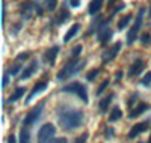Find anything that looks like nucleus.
Instances as JSON below:
<instances>
[{"label":"nucleus","mask_w":151,"mask_h":143,"mask_svg":"<svg viewBox=\"0 0 151 143\" xmlns=\"http://www.w3.org/2000/svg\"><path fill=\"white\" fill-rule=\"evenodd\" d=\"M58 119L65 129H76L83 124V112L77 109H59Z\"/></svg>","instance_id":"1"},{"label":"nucleus","mask_w":151,"mask_h":143,"mask_svg":"<svg viewBox=\"0 0 151 143\" xmlns=\"http://www.w3.org/2000/svg\"><path fill=\"white\" fill-rule=\"evenodd\" d=\"M85 65H86L85 60H76V59H73L71 62H68L65 66L58 72V80L64 82V80L70 79L71 75H76L77 72H80L85 68Z\"/></svg>","instance_id":"2"},{"label":"nucleus","mask_w":151,"mask_h":143,"mask_svg":"<svg viewBox=\"0 0 151 143\" xmlns=\"http://www.w3.org/2000/svg\"><path fill=\"white\" fill-rule=\"evenodd\" d=\"M60 92H68V94H76L85 104L88 102V99H89V97H88V90L85 87V84H82L80 82H73L70 84H67L65 87L60 89Z\"/></svg>","instance_id":"3"},{"label":"nucleus","mask_w":151,"mask_h":143,"mask_svg":"<svg viewBox=\"0 0 151 143\" xmlns=\"http://www.w3.org/2000/svg\"><path fill=\"white\" fill-rule=\"evenodd\" d=\"M144 14H145V8H141L139 12H137V15H136V21H134V24H133V27H132V29L129 30V33H127V44H129V45H132V44L136 41L137 33H139L141 26H142Z\"/></svg>","instance_id":"4"},{"label":"nucleus","mask_w":151,"mask_h":143,"mask_svg":"<svg viewBox=\"0 0 151 143\" xmlns=\"http://www.w3.org/2000/svg\"><path fill=\"white\" fill-rule=\"evenodd\" d=\"M109 21H110V18L103 21V23H100V26L97 27V38H98V42L101 45H106L110 41V38L113 36V32L109 27Z\"/></svg>","instance_id":"5"},{"label":"nucleus","mask_w":151,"mask_h":143,"mask_svg":"<svg viewBox=\"0 0 151 143\" xmlns=\"http://www.w3.org/2000/svg\"><path fill=\"white\" fill-rule=\"evenodd\" d=\"M44 106L45 104L44 102H40L36 107H33L32 109V112H29L27 113V116L24 118V127H32L33 124H36V121L41 118V114H42V110H44Z\"/></svg>","instance_id":"6"},{"label":"nucleus","mask_w":151,"mask_h":143,"mask_svg":"<svg viewBox=\"0 0 151 143\" xmlns=\"http://www.w3.org/2000/svg\"><path fill=\"white\" fill-rule=\"evenodd\" d=\"M56 134V128L53 124H45L40 128L38 131V140L40 142H52L53 140V136Z\"/></svg>","instance_id":"7"},{"label":"nucleus","mask_w":151,"mask_h":143,"mask_svg":"<svg viewBox=\"0 0 151 143\" xmlns=\"http://www.w3.org/2000/svg\"><path fill=\"white\" fill-rule=\"evenodd\" d=\"M121 47H122L121 42H115L109 50H106L104 53H103V56H101V57H103V62L107 63V62H110V60L115 59V57L118 56V53L121 51Z\"/></svg>","instance_id":"8"},{"label":"nucleus","mask_w":151,"mask_h":143,"mask_svg":"<svg viewBox=\"0 0 151 143\" xmlns=\"http://www.w3.org/2000/svg\"><path fill=\"white\" fill-rule=\"evenodd\" d=\"M47 86H48V82H45V80H42V82H38L35 86H33V89L30 90V94L27 95V99H26V104H29L38 94H41V92H44V90L47 89Z\"/></svg>","instance_id":"9"},{"label":"nucleus","mask_w":151,"mask_h":143,"mask_svg":"<svg viewBox=\"0 0 151 143\" xmlns=\"http://www.w3.org/2000/svg\"><path fill=\"white\" fill-rule=\"evenodd\" d=\"M148 128H150V122H148V121L136 124V125L130 129V133H129V139H134V137H137L139 134H142L144 131H147Z\"/></svg>","instance_id":"10"},{"label":"nucleus","mask_w":151,"mask_h":143,"mask_svg":"<svg viewBox=\"0 0 151 143\" xmlns=\"http://www.w3.org/2000/svg\"><path fill=\"white\" fill-rule=\"evenodd\" d=\"M144 68H145V62H144L142 59H136V60L133 62V65L130 66V69H129V75H130V77L139 75V74L144 71Z\"/></svg>","instance_id":"11"},{"label":"nucleus","mask_w":151,"mask_h":143,"mask_svg":"<svg viewBox=\"0 0 151 143\" xmlns=\"http://www.w3.org/2000/svg\"><path fill=\"white\" fill-rule=\"evenodd\" d=\"M38 66H40V65H38V60H33L30 65L27 68H24L23 71H21V75H20V80H27L29 77H32L33 75V72L38 69Z\"/></svg>","instance_id":"12"},{"label":"nucleus","mask_w":151,"mask_h":143,"mask_svg":"<svg viewBox=\"0 0 151 143\" xmlns=\"http://www.w3.org/2000/svg\"><path fill=\"white\" fill-rule=\"evenodd\" d=\"M33 11H35V2H24L21 5V14H23V18L24 20H29L33 14Z\"/></svg>","instance_id":"13"},{"label":"nucleus","mask_w":151,"mask_h":143,"mask_svg":"<svg viewBox=\"0 0 151 143\" xmlns=\"http://www.w3.org/2000/svg\"><path fill=\"white\" fill-rule=\"evenodd\" d=\"M58 53H59V47H58V45H55V47H52V48H50V50L47 51V53L44 54V59H45L50 65H55Z\"/></svg>","instance_id":"14"},{"label":"nucleus","mask_w":151,"mask_h":143,"mask_svg":"<svg viewBox=\"0 0 151 143\" xmlns=\"http://www.w3.org/2000/svg\"><path fill=\"white\" fill-rule=\"evenodd\" d=\"M148 109H150V106H148L147 102H141V104H139V106H137L136 109H133V110L130 112L129 118H130V119H134V118H137V116H141L144 112H147Z\"/></svg>","instance_id":"15"},{"label":"nucleus","mask_w":151,"mask_h":143,"mask_svg":"<svg viewBox=\"0 0 151 143\" xmlns=\"http://www.w3.org/2000/svg\"><path fill=\"white\" fill-rule=\"evenodd\" d=\"M113 94H110L109 97H106V98H103L101 101L98 102V110H100V113H106L107 112V109H109V106H110V102H112V99H113Z\"/></svg>","instance_id":"16"},{"label":"nucleus","mask_w":151,"mask_h":143,"mask_svg":"<svg viewBox=\"0 0 151 143\" xmlns=\"http://www.w3.org/2000/svg\"><path fill=\"white\" fill-rule=\"evenodd\" d=\"M103 8V0H92V2L89 3V8H88V11H89L91 15H97L100 11H101Z\"/></svg>","instance_id":"17"},{"label":"nucleus","mask_w":151,"mask_h":143,"mask_svg":"<svg viewBox=\"0 0 151 143\" xmlns=\"http://www.w3.org/2000/svg\"><path fill=\"white\" fill-rule=\"evenodd\" d=\"M79 29H80V24H77V23L73 24V27L67 32V35H65V38H64V42H70V41L73 39V38H74L76 35H77Z\"/></svg>","instance_id":"18"},{"label":"nucleus","mask_w":151,"mask_h":143,"mask_svg":"<svg viewBox=\"0 0 151 143\" xmlns=\"http://www.w3.org/2000/svg\"><path fill=\"white\" fill-rule=\"evenodd\" d=\"M24 92H26V89H24V87H17V89H15V92L9 97L8 102H15V101H18V99L24 95Z\"/></svg>","instance_id":"19"},{"label":"nucleus","mask_w":151,"mask_h":143,"mask_svg":"<svg viewBox=\"0 0 151 143\" xmlns=\"http://www.w3.org/2000/svg\"><path fill=\"white\" fill-rule=\"evenodd\" d=\"M68 18H70V12L64 8V9H62V11L59 12V17L55 20V24H64Z\"/></svg>","instance_id":"20"},{"label":"nucleus","mask_w":151,"mask_h":143,"mask_svg":"<svg viewBox=\"0 0 151 143\" xmlns=\"http://www.w3.org/2000/svg\"><path fill=\"white\" fill-rule=\"evenodd\" d=\"M121 116H122V112L118 109V107H115L112 112H110V114H109V122H115V121H119L121 119Z\"/></svg>","instance_id":"21"},{"label":"nucleus","mask_w":151,"mask_h":143,"mask_svg":"<svg viewBox=\"0 0 151 143\" xmlns=\"http://www.w3.org/2000/svg\"><path fill=\"white\" fill-rule=\"evenodd\" d=\"M132 21V15H125L124 18H121L119 21H118V29L119 30H122V29H125L129 26V23Z\"/></svg>","instance_id":"22"},{"label":"nucleus","mask_w":151,"mask_h":143,"mask_svg":"<svg viewBox=\"0 0 151 143\" xmlns=\"http://www.w3.org/2000/svg\"><path fill=\"white\" fill-rule=\"evenodd\" d=\"M44 3H45V9L48 12H53L56 9V5H58V0H44Z\"/></svg>","instance_id":"23"},{"label":"nucleus","mask_w":151,"mask_h":143,"mask_svg":"<svg viewBox=\"0 0 151 143\" xmlns=\"http://www.w3.org/2000/svg\"><path fill=\"white\" fill-rule=\"evenodd\" d=\"M30 137H29V131H27V127H23L21 133H20V142H29Z\"/></svg>","instance_id":"24"},{"label":"nucleus","mask_w":151,"mask_h":143,"mask_svg":"<svg viewBox=\"0 0 151 143\" xmlns=\"http://www.w3.org/2000/svg\"><path fill=\"white\" fill-rule=\"evenodd\" d=\"M82 50H83L82 45H76V47L71 50V57H73V59H77V57L80 56V53H82Z\"/></svg>","instance_id":"25"},{"label":"nucleus","mask_w":151,"mask_h":143,"mask_svg":"<svg viewBox=\"0 0 151 143\" xmlns=\"http://www.w3.org/2000/svg\"><path fill=\"white\" fill-rule=\"evenodd\" d=\"M107 86H109V80H104V82H103L101 84H100V87L97 89L95 95H97V97H100V95H101V94L104 92V90H106V87H107Z\"/></svg>","instance_id":"26"},{"label":"nucleus","mask_w":151,"mask_h":143,"mask_svg":"<svg viewBox=\"0 0 151 143\" xmlns=\"http://www.w3.org/2000/svg\"><path fill=\"white\" fill-rule=\"evenodd\" d=\"M98 72H100V68H95V69H92L89 74L86 75V79H88V82H94V79L98 75Z\"/></svg>","instance_id":"27"},{"label":"nucleus","mask_w":151,"mask_h":143,"mask_svg":"<svg viewBox=\"0 0 151 143\" xmlns=\"http://www.w3.org/2000/svg\"><path fill=\"white\" fill-rule=\"evenodd\" d=\"M20 69H21V65H20V63H15L14 66H11V68L8 69V74H9V75H11V74H12V75H15V74H18Z\"/></svg>","instance_id":"28"},{"label":"nucleus","mask_w":151,"mask_h":143,"mask_svg":"<svg viewBox=\"0 0 151 143\" xmlns=\"http://www.w3.org/2000/svg\"><path fill=\"white\" fill-rule=\"evenodd\" d=\"M141 84H144V86H151V71L145 74V77L141 80Z\"/></svg>","instance_id":"29"},{"label":"nucleus","mask_w":151,"mask_h":143,"mask_svg":"<svg viewBox=\"0 0 151 143\" xmlns=\"http://www.w3.org/2000/svg\"><path fill=\"white\" fill-rule=\"evenodd\" d=\"M141 42H142V44H150V42H151L150 35H148V33H144V35L141 36Z\"/></svg>","instance_id":"30"},{"label":"nucleus","mask_w":151,"mask_h":143,"mask_svg":"<svg viewBox=\"0 0 151 143\" xmlns=\"http://www.w3.org/2000/svg\"><path fill=\"white\" fill-rule=\"evenodd\" d=\"M137 97H139V95H137V94H133V95H132V97L129 98V102H127V104H129V107H132V104H134V102H136Z\"/></svg>","instance_id":"31"},{"label":"nucleus","mask_w":151,"mask_h":143,"mask_svg":"<svg viewBox=\"0 0 151 143\" xmlns=\"http://www.w3.org/2000/svg\"><path fill=\"white\" fill-rule=\"evenodd\" d=\"M8 83H9V74H8V72H6V74H5V75H3V83H2V87H3V89H5V87H6V86H8Z\"/></svg>","instance_id":"32"},{"label":"nucleus","mask_w":151,"mask_h":143,"mask_svg":"<svg viewBox=\"0 0 151 143\" xmlns=\"http://www.w3.org/2000/svg\"><path fill=\"white\" fill-rule=\"evenodd\" d=\"M29 56H30V53H21V54L17 56V60H26Z\"/></svg>","instance_id":"33"},{"label":"nucleus","mask_w":151,"mask_h":143,"mask_svg":"<svg viewBox=\"0 0 151 143\" xmlns=\"http://www.w3.org/2000/svg\"><path fill=\"white\" fill-rule=\"evenodd\" d=\"M70 6L71 8H79L80 6V0H70Z\"/></svg>","instance_id":"34"},{"label":"nucleus","mask_w":151,"mask_h":143,"mask_svg":"<svg viewBox=\"0 0 151 143\" xmlns=\"http://www.w3.org/2000/svg\"><path fill=\"white\" fill-rule=\"evenodd\" d=\"M88 140V134H82V137H79V139H76V142H86Z\"/></svg>","instance_id":"35"},{"label":"nucleus","mask_w":151,"mask_h":143,"mask_svg":"<svg viewBox=\"0 0 151 143\" xmlns=\"http://www.w3.org/2000/svg\"><path fill=\"white\" fill-rule=\"evenodd\" d=\"M106 134H107L106 137H107V139H110V137L113 136V129H112V128H107V131H106Z\"/></svg>","instance_id":"36"},{"label":"nucleus","mask_w":151,"mask_h":143,"mask_svg":"<svg viewBox=\"0 0 151 143\" xmlns=\"http://www.w3.org/2000/svg\"><path fill=\"white\" fill-rule=\"evenodd\" d=\"M122 75H124L122 71H118V72H116V80H121V79H122Z\"/></svg>","instance_id":"37"},{"label":"nucleus","mask_w":151,"mask_h":143,"mask_svg":"<svg viewBox=\"0 0 151 143\" xmlns=\"http://www.w3.org/2000/svg\"><path fill=\"white\" fill-rule=\"evenodd\" d=\"M113 3H115V0H109V6H112Z\"/></svg>","instance_id":"38"},{"label":"nucleus","mask_w":151,"mask_h":143,"mask_svg":"<svg viewBox=\"0 0 151 143\" xmlns=\"http://www.w3.org/2000/svg\"><path fill=\"white\" fill-rule=\"evenodd\" d=\"M150 17H151V8H150Z\"/></svg>","instance_id":"39"},{"label":"nucleus","mask_w":151,"mask_h":143,"mask_svg":"<svg viewBox=\"0 0 151 143\" xmlns=\"http://www.w3.org/2000/svg\"><path fill=\"white\" fill-rule=\"evenodd\" d=\"M150 142H151V137H150Z\"/></svg>","instance_id":"40"}]
</instances>
